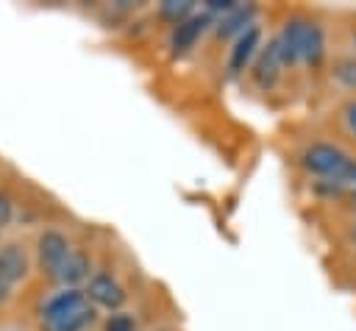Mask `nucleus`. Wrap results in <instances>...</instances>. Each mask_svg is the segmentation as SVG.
Wrapping results in <instances>:
<instances>
[{"instance_id":"nucleus-1","label":"nucleus","mask_w":356,"mask_h":331,"mask_svg":"<svg viewBox=\"0 0 356 331\" xmlns=\"http://www.w3.org/2000/svg\"><path fill=\"white\" fill-rule=\"evenodd\" d=\"M273 42L281 53V61L286 70L292 67H309L317 70L328 58V36L325 25L309 14H292L281 22V28L273 33Z\"/></svg>"},{"instance_id":"nucleus-2","label":"nucleus","mask_w":356,"mask_h":331,"mask_svg":"<svg viewBox=\"0 0 356 331\" xmlns=\"http://www.w3.org/2000/svg\"><path fill=\"white\" fill-rule=\"evenodd\" d=\"M353 159L350 150H345L342 145L337 142H328V139H314L309 142L300 156H298V164L303 167L306 175L312 178H331V181H339V175L345 172L348 161Z\"/></svg>"},{"instance_id":"nucleus-3","label":"nucleus","mask_w":356,"mask_h":331,"mask_svg":"<svg viewBox=\"0 0 356 331\" xmlns=\"http://www.w3.org/2000/svg\"><path fill=\"white\" fill-rule=\"evenodd\" d=\"M70 250H72V242L61 228H42L36 236V245H33V261H36V270L42 273V278L56 284L58 270L67 261Z\"/></svg>"},{"instance_id":"nucleus-4","label":"nucleus","mask_w":356,"mask_h":331,"mask_svg":"<svg viewBox=\"0 0 356 331\" xmlns=\"http://www.w3.org/2000/svg\"><path fill=\"white\" fill-rule=\"evenodd\" d=\"M31 273V256H28V248L17 239H8V242H0V306H6L17 286L28 278Z\"/></svg>"},{"instance_id":"nucleus-5","label":"nucleus","mask_w":356,"mask_h":331,"mask_svg":"<svg viewBox=\"0 0 356 331\" xmlns=\"http://www.w3.org/2000/svg\"><path fill=\"white\" fill-rule=\"evenodd\" d=\"M89 303L95 309H103V312H122V306L128 303V292L125 286L120 284V278L114 273H106V270H95L92 278L86 281L83 286Z\"/></svg>"},{"instance_id":"nucleus-6","label":"nucleus","mask_w":356,"mask_h":331,"mask_svg":"<svg viewBox=\"0 0 356 331\" xmlns=\"http://www.w3.org/2000/svg\"><path fill=\"white\" fill-rule=\"evenodd\" d=\"M211 28H214V17L200 8V11H195L192 17H186L184 22H178V25L170 31L167 47L172 50V56H184V53H189V50L200 42V36H203L206 31H211Z\"/></svg>"},{"instance_id":"nucleus-7","label":"nucleus","mask_w":356,"mask_h":331,"mask_svg":"<svg viewBox=\"0 0 356 331\" xmlns=\"http://www.w3.org/2000/svg\"><path fill=\"white\" fill-rule=\"evenodd\" d=\"M261 45H264V31H261L259 22L250 25L248 31H242V33L234 39V45L228 47V61H225V64H228V72H231V75L248 72L250 64H253V58L259 56Z\"/></svg>"},{"instance_id":"nucleus-8","label":"nucleus","mask_w":356,"mask_h":331,"mask_svg":"<svg viewBox=\"0 0 356 331\" xmlns=\"http://www.w3.org/2000/svg\"><path fill=\"white\" fill-rule=\"evenodd\" d=\"M284 70H286V67H284V61H281V53H278L273 36H270V39L261 45V50H259V56L253 58V64H250L248 72H250V81H253L259 89L270 92V89L278 86Z\"/></svg>"},{"instance_id":"nucleus-9","label":"nucleus","mask_w":356,"mask_h":331,"mask_svg":"<svg viewBox=\"0 0 356 331\" xmlns=\"http://www.w3.org/2000/svg\"><path fill=\"white\" fill-rule=\"evenodd\" d=\"M92 273H95L92 253H89L86 248H81V245H72V250L67 253V261H64L61 270H58L56 284H58L61 289H83L86 281L92 278Z\"/></svg>"},{"instance_id":"nucleus-10","label":"nucleus","mask_w":356,"mask_h":331,"mask_svg":"<svg viewBox=\"0 0 356 331\" xmlns=\"http://www.w3.org/2000/svg\"><path fill=\"white\" fill-rule=\"evenodd\" d=\"M95 323H97V309L86 300V303H81L64 314L39 320V331H89Z\"/></svg>"},{"instance_id":"nucleus-11","label":"nucleus","mask_w":356,"mask_h":331,"mask_svg":"<svg viewBox=\"0 0 356 331\" xmlns=\"http://www.w3.org/2000/svg\"><path fill=\"white\" fill-rule=\"evenodd\" d=\"M250 25H256V6H248V3H236V8H231L228 14L217 17L214 19V33L220 39H228V36H239L242 31H248Z\"/></svg>"},{"instance_id":"nucleus-12","label":"nucleus","mask_w":356,"mask_h":331,"mask_svg":"<svg viewBox=\"0 0 356 331\" xmlns=\"http://www.w3.org/2000/svg\"><path fill=\"white\" fill-rule=\"evenodd\" d=\"M328 75L339 89L356 92V53H337L328 64Z\"/></svg>"},{"instance_id":"nucleus-13","label":"nucleus","mask_w":356,"mask_h":331,"mask_svg":"<svg viewBox=\"0 0 356 331\" xmlns=\"http://www.w3.org/2000/svg\"><path fill=\"white\" fill-rule=\"evenodd\" d=\"M156 14H159V19L170 22L175 28L178 22H184L186 17L195 14V3L192 0H164V3L156 6Z\"/></svg>"},{"instance_id":"nucleus-14","label":"nucleus","mask_w":356,"mask_h":331,"mask_svg":"<svg viewBox=\"0 0 356 331\" xmlns=\"http://www.w3.org/2000/svg\"><path fill=\"white\" fill-rule=\"evenodd\" d=\"M309 189L320 200H345V195H348V189L339 181H331V178H314Z\"/></svg>"},{"instance_id":"nucleus-15","label":"nucleus","mask_w":356,"mask_h":331,"mask_svg":"<svg viewBox=\"0 0 356 331\" xmlns=\"http://www.w3.org/2000/svg\"><path fill=\"white\" fill-rule=\"evenodd\" d=\"M103 331H136V320H134V314H128L125 309H122V312H111V314L103 320Z\"/></svg>"},{"instance_id":"nucleus-16","label":"nucleus","mask_w":356,"mask_h":331,"mask_svg":"<svg viewBox=\"0 0 356 331\" xmlns=\"http://www.w3.org/2000/svg\"><path fill=\"white\" fill-rule=\"evenodd\" d=\"M339 114H342V125H345V131L356 139V97L345 100L342 108H339Z\"/></svg>"},{"instance_id":"nucleus-17","label":"nucleus","mask_w":356,"mask_h":331,"mask_svg":"<svg viewBox=\"0 0 356 331\" xmlns=\"http://www.w3.org/2000/svg\"><path fill=\"white\" fill-rule=\"evenodd\" d=\"M11 220H14V200H11V195L6 189H0V231L8 228Z\"/></svg>"},{"instance_id":"nucleus-18","label":"nucleus","mask_w":356,"mask_h":331,"mask_svg":"<svg viewBox=\"0 0 356 331\" xmlns=\"http://www.w3.org/2000/svg\"><path fill=\"white\" fill-rule=\"evenodd\" d=\"M342 203H345V206H348V211L356 217V186H353V189L345 195V200H342Z\"/></svg>"},{"instance_id":"nucleus-19","label":"nucleus","mask_w":356,"mask_h":331,"mask_svg":"<svg viewBox=\"0 0 356 331\" xmlns=\"http://www.w3.org/2000/svg\"><path fill=\"white\" fill-rule=\"evenodd\" d=\"M348 239H350V245L356 248V217H353V223L348 225Z\"/></svg>"},{"instance_id":"nucleus-20","label":"nucleus","mask_w":356,"mask_h":331,"mask_svg":"<svg viewBox=\"0 0 356 331\" xmlns=\"http://www.w3.org/2000/svg\"><path fill=\"white\" fill-rule=\"evenodd\" d=\"M350 39H353V53H356V31H353V36H350Z\"/></svg>"}]
</instances>
